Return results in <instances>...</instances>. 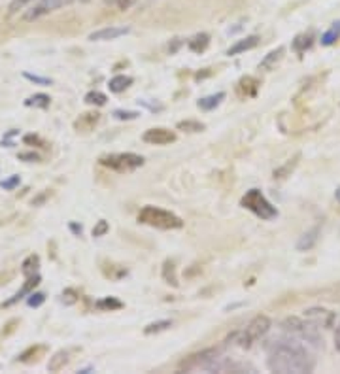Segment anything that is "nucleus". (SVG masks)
Segmentation results:
<instances>
[{
	"mask_svg": "<svg viewBox=\"0 0 340 374\" xmlns=\"http://www.w3.org/2000/svg\"><path fill=\"white\" fill-rule=\"evenodd\" d=\"M267 367L278 374H308L314 370L316 361L306 346L293 337L276 338L267 346Z\"/></svg>",
	"mask_w": 340,
	"mask_h": 374,
	"instance_id": "1",
	"label": "nucleus"
},
{
	"mask_svg": "<svg viewBox=\"0 0 340 374\" xmlns=\"http://www.w3.org/2000/svg\"><path fill=\"white\" fill-rule=\"evenodd\" d=\"M138 221L163 231L182 229L183 227L182 217H178L176 214L169 210H163V208H157V206H144L138 214Z\"/></svg>",
	"mask_w": 340,
	"mask_h": 374,
	"instance_id": "2",
	"label": "nucleus"
},
{
	"mask_svg": "<svg viewBox=\"0 0 340 374\" xmlns=\"http://www.w3.org/2000/svg\"><path fill=\"white\" fill-rule=\"evenodd\" d=\"M282 329L289 333L292 337L303 340V342H308L312 346L322 344V337H320L318 327L312 321L301 320V318H287V320L282 321Z\"/></svg>",
	"mask_w": 340,
	"mask_h": 374,
	"instance_id": "3",
	"label": "nucleus"
},
{
	"mask_svg": "<svg viewBox=\"0 0 340 374\" xmlns=\"http://www.w3.org/2000/svg\"><path fill=\"white\" fill-rule=\"evenodd\" d=\"M240 205H242L246 210L254 212L255 216L261 217L265 221H270L274 217H278V210L268 202L267 197H265L259 189H249L248 193L242 197V200H240Z\"/></svg>",
	"mask_w": 340,
	"mask_h": 374,
	"instance_id": "4",
	"label": "nucleus"
},
{
	"mask_svg": "<svg viewBox=\"0 0 340 374\" xmlns=\"http://www.w3.org/2000/svg\"><path fill=\"white\" fill-rule=\"evenodd\" d=\"M219 352L216 348H208L199 354L189 356L188 359H183L180 363V370H188V373H195V370H207V373H216L219 363Z\"/></svg>",
	"mask_w": 340,
	"mask_h": 374,
	"instance_id": "5",
	"label": "nucleus"
},
{
	"mask_svg": "<svg viewBox=\"0 0 340 374\" xmlns=\"http://www.w3.org/2000/svg\"><path fill=\"white\" fill-rule=\"evenodd\" d=\"M270 325H273V321H270L268 316H255L254 320L248 323V327L238 335V346H242V348L254 346L257 340H261V338L270 331Z\"/></svg>",
	"mask_w": 340,
	"mask_h": 374,
	"instance_id": "6",
	"label": "nucleus"
},
{
	"mask_svg": "<svg viewBox=\"0 0 340 374\" xmlns=\"http://www.w3.org/2000/svg\"><path fill=\"white\" fill-rule=\"evenodd\" d=\"M100 165L116 172H131L144 165V159L136 153H110L100 157Z\"/></svg>",
	"mask_w": 340,
	"mask_h": 374,
	"instance_id": "7",
	"label": "nucleus"
},
{
	"mask_svg": "<svg viewBox=\"0 0 340 374\" xmlns=\"http://www.w3.org/2000/svg\"><path fill=\"white\" fill-rule=\"evenodd\" d=\"M142 140L146 142V144H153V146H166L172 144V142H176V133H172L169 129L157 127V129H148Z\"/></svg>",
	"mask_w": 340,
	"mask_h": 374,
	"instance_id": "8",
	"label": "nucleus"
},
{
	"mask_svg": "<svg viewBox=\"0 0 340 374\" xmlns=\"http://www.w3.org/2000/svg\"><path fill=\"white\" fill-rule=\"evenodd\" d=\"M129 32H131L129 27H104V29L91 32L89 40H93V42H108V40H117V38L125 37Z\"/></svg>",
	"mask_w": 340,
	"mask_h": 374,
	"instance_id": "9",
	"label": "nucleus"
},
{
	"mask_svg": "<svg viewBox=\"0 0 340 374\" xmlns=\"http://www.w3.org/2000/svg\"><path fill=\"white\" fill-rule=\"evenodd\" d=\"M70 2H72V0H38V4L32 8V12H29L27 18L29 19L42 18V15H46V13L55 12V10L67 6V4H70Z\"/></svg>",
	"mask_w": 340,
	"mask_h": 374,
	"instance_id": "10",
	"label": "nucleus"
},
{
	"mask_svg": "<svg viewBox=\"0 0 340 374\" xmlns=\"http://www.w3.org/2000/svg\"><path fill=\"white\" fill-rule=\"evenodd\" d=\"M304 318L308 321H312L316 327H331L334 321V314L331 310L325 308H308L304 312Z\"/></svg>",
	"mask_w": 340,
	"mask_h": 374,
	"instance_id": "11",
	"label": "nucleus"
},
{
	"mask_svg": "<svg viewBox=\"0 0 340 374\" xmlns=\"http://www.w3.org/2000/svg\"><path fill=\"white\" fill-rule=\"evenodd\" d=\"M257 44H259V37H246L242 38V40H238L235 46H231L229 51H227V55H240L244 53V51L257 48Z\"/></svg>",
	"mask_w": 340,
	"mask_h": 374,
	"instance_id": "12",
	"label": "nucleus"
},
{
	"mask_svg": "<svg viewBox=\"0 0 340 374\" xmlns=\"http://www.w3.org/2000/svg\"><path fill=\"white\" fill-rule=\"evenodd\" d=\"M318 238H320V229L314 227V229L306 231L297 242V250L299 252H306V250H312V247L316 246Z\"/></svg>",
	"mask_w": 340,
	"mask_h": 374,
	"instance_id": "13",
	"label": "nucleus"
},
{
	"mask_svg": "<svg viewBox=\"0 0 340 374\" xmlns=\"http://www.w3.org/2000/svg\"><path fill=\"white\" fill-rule=\"evenodd\" d=\"M68 361H70V352L68 350L57 352L53 357H49L48 370H51V373H59L61 368H65V365H67Z\"/></svg>",
	"mask_w": 340,
	"mask_h": 374,
	"instance_id": "14",
	"label": "nucleus"
},
{
	"mask_svg": "<svg viewBox=\"0 0 340 374\" xmlns=\"http://www.w3.org/2000/svg\"><path fill=\"white\" fill-rule=\"evenodd\" d=\"M38 282H40V276H38V274H32V276H29V280H27V284H25L23 288H21V290H19L18 293H15V295H13L12 299H10V301L6 302V307H10V304H13V302L21 301V299H23L25 295H29V293H31V291L34 290V288H37Z\"/></svg>",
	"mask_w": 340,
	"mask_h": 374,
	"instance_id": "15",
	"label": "nucleus"
},
{
	"mask_svg": "<svg viewBox=\"0 0 340 374\" xmlns=\"http://www.w3.org/2000/svg\"><path fill=\"white\" fill-rule=\"evenodd\" d=\"M98 120H100V114H97V112L84 114L78 121H76V129H79V131H91V129L98 123Z\"/></svg>",
	"mask_w": 340,
	"mask_h": 374,
	"instance_id": "16",
	"label": "nucleus"
},
{
	"mask_svg": "<svg viewBox=\"0 0 340 374\" xmlns=\"http://www.w3.org/2000/svg\"><path fill=\"white\" fill-rule=\"evenodd\" d=\"M131 85H133V78H131V76H123L122 74V76H116V78L110 79L108 87L112 93H123V91L129 89Z\"/></svg>",
	"mask_w": 340,
	"mask_h": 374,
	"instance_id": "17",
	"label": "nucleus"
},
{
	"mask_svg": "<svg viewBox=\"0 0 340 374\" xmlns=\"http://www.w3.org/2000/svg\"><path fill=\"white\" fill-rule=\"evenodd\" d=\"M257 85H259V82L251 78V76L242 78L240 79V84H238V93H240V95H246V97H254L255 91H257Z\"/></svg>",
	"mask_w": 340,
	"mask_h": 374,
	"instance_id": "18",
	"label": "nucleus"
},
{
	"mask_svg": "<svg viewBox=\"0 0 340 374\" xmlns=\"http://www.w3.org/2000/svg\"><path fill=\"white\" fill-rule=\"evenodd\" d=\"M223 98H225V93H216V95L204 97V98H201V101H199V108L204 110V112H210V110L218 108Z\"/></svg>",
	"mask_w": 340,
	"mask_h": 374,
	"instance_id": "19",
	"label": "nucleus"
},
{
	"mask_svg": "<svg viewBox=\"0 0 340 374\" xmlns=\"http://www.w3.org/2000/svg\"><path fill=\"white\" fill-rule=\"evenodd\" d=\"M336 40H340V21H334L331 25V29L322 37V46H333L336 44Z\"/></svg>",
	"mask_w": 340,
	"mask_h": 374,
	"instance_id": "20",
	"label": "nucleus"
},
{
	"mask_svg": "<svg viewBox=\"0 0 340 374\" xmlns=\"http://www.w3.org/2000/svg\"><path fill=\"white\" fill-rule=\"evenodd\" d=\"M284 53H286V48H278L274 49V51H270V53L263 59L261 63V68H265V70H268V68H273L276 63H280L282 60V57H284Z\"/></svg>",
	"mask_w": 340,
	"mask_h": 374,
	"instance_id": "21",
	"label": "nucleus"
},
{
	"mask_svg": "<svg viewBox=\"0 0 340 374\" xmlns=\"http://www.w3.org/2000/svg\"><path fill=\"white\" fill-rule=\"evenodd\" d=\"M208 44H210L208 34H197L193 40H189V49L195 51V53H201V51H204L208 48Z\"/></svg>",
	"mask_w": 340,
	"mask_h": 374,
	"instance_id": "22",
	"label": "nucleus"
},
{
	"mask_svg": "<svg viewBox=\"0 0 340 374\" xmlns=\"http://www.w3.org/2000/svg\"><path fill=\"white\" fill-rule=\"evenodd\" d=\"M312 44H314V37H312V32H308V34H301V37L295 38L293 48H295L297 53H304V51L312 46Z\"/></svg>",
	"mask_w": 340,
	"mask_h": 374,
	"instance_id": "23",
	"label": "nucleus"
},
{
	"mask_svg": "<svg viewBox=\"0 0 340 374\" xmlns=\"http://www.w3.org/2000/svg\"><path fill=\"white\" fill-rule=\"evenodd\" d=\"M163 278L166 284H172V285H178V278H176V266H174V263L172 261H166L164 263V269H163Z\"/></svg>",
	"mask_w": 340,
	"mask_h": 374,
	"instance_id": "24",
	"label": "nucleus"
},
{
	"mask_svg": "<svg viewBox=\"0 0 340 374\" xmlns=\"http://www.w3.org/2000/svg\"><path fill=\"white\" fill-rule=\"evenodd\" d=\"M85 103L93 104V106H104L106 104V95L100 91H91L85 95Z\"/></svg>",
	"mask_w": 340,
	"mask_h": 374,
	"instance_id": "25",
	"label": "nucleus"
},
{
	"mask_svg": "<svg viewBox=\"0 0 340 374\" xmlns=\"http://www.w3.org/2000/svg\"><path fill=\"white\" fill-rule=\"evenodd\" d=\"M169 327H172V321L170 320H161V321H155V323H150V325L144 329V333L146 335H153V333H161V331H166Z\"/></svg>",
	"mask_w": 340,
	"mask_h": 374,
	"instance_id": "26",
	"label": "nucleus"
},
{
	"mask_svg": "<svg viewBox=\"0 0 340 374\" xmlns=\"http://www.w3.org/2000/svg\"><path fill=\"white\" fill-rule=\"evenodd\" d=\"M178 129H180V131H188V133H201L204 125L199 123V121H180V123H178Z\"/></svg>",
	"mask_w": 340,
	"mask_h": 374,
	"instance_id": "27",
	"label": "nucleus"
},
{
	"mask_svg": "<svg viewBox=\"0 0 340 374\" xmlns=\"http://www.w3.org/2000/svg\"><path fill=\"white\" fill-rule=\"evenodd\" d=\"M27 106H37V108H48L49 106V97L48 95H34V97L27 98Z\"/></svg>",
	"mask_w": 340,
	"mask_h": 374,
	"instance_id": "28",
	"label": "nucleus"
},
{
	"mask_svg": "<svg viewBox=\"0 0 340 374\" xmlns=\"http://www.w3.org/2000/svg\"><path fill=\"white\" fill-rule=\"evenodd\" d=\"M38 263H40V261H38L37 255H31L29 259L25 261V263H23V274H25V276H32V274H37Z\"/></svg>",
	"mask_w": 340,
	"mask_h": 374,
	"instance_id": "29",
	"label": "nucleus"
},
{
	"mask_svg": "<svg viewBox=\"0 0 340 374\" xmlns=\"http://www.w3.org/2000/svg\"><path fill=\"white\" fill-rule=\"evenodd\" d=\"M97 307L103 308V310H117V308H122L123 304L119 301H116L114 297H106V299L97 302Z\"/></svg>",
	"mask_w": 340,
	"mask_h": 374,
	"instance_id": "30",
	"label": "nucleus"
},
{
	"mask_svg": "<svg viewBox=\"0 0 340 374\" xmlns=\"http://www.w3.org/2000/svg\"><path fill=\"white\" fill-rule=\"evenodd\" d=\"M297 159H299V155L295 159H293V163H292V161H289V163H287L286 167H282V169L274 170V178H286L287 172H289V170L295 169V165H297Z\"/></svg>",
	"mask_w": 340,
	"mask_h": 374,
	"instance_id": "31",
	"label": "nucleus"
},
{
	"mask_svg": "<svg viewBox=\"0 0 340 374\" xmlns=\"http://www.w3.org/2000/svg\"><path fill=\"white\" fill-rule=\"evenodd\" d=\"M106 4H110V6L117 8V10H127L131 4H133L134 0H104Z\"/></svg>",
	"mask_w": 340,
	"mask_h": 374,
	"instance_id": "32",
	"label": "nucleus"
},
{
	"mask_svg": "<svg viewBox=\"0 0 340 374\" xmlns=\"http://www.w3.org/2000/svg\"><path fill=\"white\" fill-rule=\"evenodd\" d=\"M108 231H110V225L106 224L104 219H100V221H98V224H97V227L93 229V236H95V238H98V236H104V235H106Z\"/></svg>",
	"mask_w": 340,
	"mask_h": 374,
	"instance_id": "33",
	"label": "nucleus"
},
{
	"mask_svg": "<svg viewBox=\"0 0 340 374\" xmlns=\"http://www.w3.org/2000/svg\"><path fill=\"white\" fill-rule=\"evenodd\" d=\"M32 0H12V4H10V15L13 13H18L19 10H23L27 4H31Z\"/></svg>",
	"mask_w": 340,
	"mask_h": 374,
	"instance_id": "34",
	"label": "nucleus"
},
{
	"mask_svg": "<svg viewBox=\"0 0 340 374\" xmlns=\"http://www.w3.org/2000/svg\"><path fill=\"white\" fill-rule=\"evenodd\" d=\"M138 115V112H125V110H116V112H114V117H116V120H136Z\"/></svg>",
	"mask_w": 340,
	"mask_h": 374,
	"instance_id": "35",
	"label": "nucleus"
},
{
	"mask_svg": "<svg viewBox=\"0 0 340 374\" xmlns=\"http://www.w3.org/2000/svg\"><path fill=\"white\" fill-rule=\"evenodd\" d=\"M44 301H46L44 293H32L31 299H29V307H40Z\"/></svg>",
	"mask_w": 340,
	"mask_h": 374,
	"instance_id": "36",
	"label": "nucleus"
},
{
	"mask_svg": "<svg viewBox=\"0 0 340 374\" xmlns=\"http://www.w3.org/2000/svg\"><path fill=\"white\" fill-rule=\"evenodd\" d=\"M25 78L31 79V82H34V84H40V85H49V84H51V79L40 78V76H32V74H25Z\"/></svg>",
	"mask_w": 340,
	"mask_h": 374,
	"instance_id": "37",
	"label": "nucleus"
},
{
	"mask_svg": "<svg viewBox=\"0 0 340 374\" xmlns=\"http://www.w3.org/2000/svg\"><path fill=\"white\" fill-rule=\"evenodd\" d=\"M0 186L4 187V189H13V187H15V186H19V176H12L10 180L2 181Z\"/></svg>",
	"mask_w": 340,
	"mask_h": 374,
	"instance_id": "38",
	"label": "nucleus"
},
{
	"mask_svg": "<svg viewBox=\"0 0 340 374\" xmlns=\"http://www.w3.org/2000/svg\"><path fill=\"white\" fill-rule=\"evenodd\" d=\"M334 348L340 352V321L339 325H336V329H334Z\"/></svg>",
	"mask_w": 340,
	"mask_h": 374,
	"instance_id": "39",
	"label": "nucleus"
},
{
	"mask_svg": "<svg viewBox=\"0 0 340 374\" xmlns=\"http://www.w3.org/2000/svg\"><path fill=\"white\" fill-rule=\"evenodd\" d=\"M21 159H31V161H38L37 153H23V155H19Z\"/></svg>",
	"mask_w": 340,
	"mask_h": 374,
	"instance_id": "40",
	"label": "nucleus"
},
{
	"mask_svg": "<svg viewBox=\"0 0 340 374\" xmlns=\"http://www.w3.org/2000/svg\"><path fill=\"white\" fill-rule=\"evenodd\" d=\"M334 197H336V200H339V202H340V187H339V189H336V191H334Z\"/></svg>",
	"mask_w": 340,
	"mask_h": 374,
	"instance_id": "41",
	"label": "nucleus"
}]
</instances>
